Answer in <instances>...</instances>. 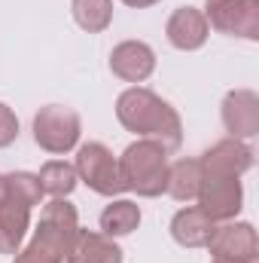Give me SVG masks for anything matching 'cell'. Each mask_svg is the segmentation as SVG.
Listing matches in <instances>:
<instances>
[{
	"mask_svg": "<svg viewBox=\"0 0 259 263\" xmlns=\"http://www.w3.org/2000/svg\"><path fill=\"white\" fill-rule=\"evenodd\" d=\"M116 117L119 123L134 135H143L149 141H159L168 153L183 144V123L180 114L159 98L153 89L131 86L116 98Z\"/></svg>",
	"mask_w": 259,
	"mask_h": 263,
	"instance_id": "1",
	"label": "cell"
},
{
	"mask_svg": "<svg viewBox=\"0 0 259 263\" xmlns=\"http://www.w3.org/2000/svg\"><path fill=\"white\" fill-rule=\"evenodd\" d=\"M76 230H79L76 208L67 199L46 202L40 211V223L34 230V239L25 245V251H15L12 263H64Z\"/></svg>",
	"mask_w": 259,
	"mask_h": 263,
	"instance_id": "2",
	"label": "cell"
},
{
	"mask_svg": "<svg viewBox=\"0 0 259 263\" xmlns=\"http://www.w3.org/2000/svg\"><path fill=\"white\" fill-rule=\"evenodd\" d=\"M119 178L122 187L137 196H162L168 187V150L149 138L128 144L119 156Z\"/></svg>",
	"mask_w": 259,
	"mask_h": 263,
	"instance_id": "3",
	"label": "cell"
},
{
	"mask_svg": "<svg viewBox=\"0 0 259 263\" xmlns=\"http://www.w3.org/2000/svg\"><path fill=\"white\" fill-rule=\"evenodd\" d=\"M76 178L95 190L98 196H119L125 193L122 187V178H119V159L101 144V141H89L76 150Z\"/></svg>",
	"mask_w": 259,
	"mask_h": 263,
	"instance_id": "4",
	"label": "cell"
},
{
	"mask_svg": "<svg viewBox=\"0 0 259 263\" xmlns=\"http://www.w3.org/2000/svg\"><path fill=\"white\" fill-rule=\"evenodd\" d=\"M79 132H82L79 114L64 104H46L34 117V141L46 153H55V156L70 153L79 144Z\"/></svg>",
	"mask_w": 259,
	"mask_h": 263,
	"instance_id": "5",
	"label": "cell"
},
{
	"mask_svg": "<svg viewBox=\"0 0 259 263\" xmlns=\"http://www.w3.org/2000/svg\"><path fill=\"white\" fill-rule=\"evenodd\" d=\"M198 208L217 223L235 220L238 211L244 208V187L232 175H204L201 172V187H198Z\"/></svg>",
	"mask_w": 259,
	"mask_h": 263,
	"instance_id": "6",
	"label": "cell"
},
{
	"mask_svg": "<svg viewBox=\"0 0 259 263\" xmlns=\"http://www.w3.org/2000/svg\"><path fill=\"white\" fill-rule=\"evenodd\" d=\"M204 18L220 34L259 40V0H207Z\"/></svg>",
	"mask_w": 259,
	"mask_h": 263,
	"instance_id": "7",
	"label": "cell"
},
{
	"mask_svg": "<svg viewBox=\"0 0 259 263\" xmlns=\"http://www.w3.org/2000/svg\"><path fill=\"white\" fill-rule=\"evenodd\" d=\"M223 126L229 138L247 141L259 135V95L250 89H235L223 98Z\"/></svg>",
	"mask_w": 259,
	"mask_h": 263,
	"instance_id": "8",
	"label": "cell"
},
{
	"mask_svg": "<svg viewBox=\"0 0 259 263\" xmlns=\"http://www.w3.org/2000/svg\"><path fill=\"white\" fill-rule=\"evenodd\" d=\"M198 165H201L204 175H232V178H241L244 172L253 168V150L244 141H238V138H223L210 150L201 153Z\"/></svg>",
	"mask_w": 259,
	"mask_h": 263,
	"instance_id": "9",
	"label": "cell"
},
{
	"mask_svg": "<svg viewBox=\"0 0 259 263\" xmlns=\"http://www.w3.org/2000/svg\"><path fill=\"white\" fill-rule=\"evenodd\" d=\"M207 248L213 257H226V260H250L259 251V239L253 223H232L226 220L223 227H213Z\"/></svg>",
	"mask_w": 259,
	"mask_h": 263,
	"instance_id": "10",
	"label": "cell"
},
{
	"mask_svg": "<svg viewBox=\"0 0 259 263\" xmlns=\"http://www.w3.org/2000/svg\"><path fill=\"white\" fill-rule=\"evenodd\" d=\"M165 34H168V43L174 49H183V52H192V49H201L207 34H210V25L204 18L201 9L195 6H180L171 12L168 25H165Z\"/></svg>",
	"mask_w": 259,
	"mask_h": 263,
	"instance_id": "11",
	"label": "cell"
},
{
	"mask_svg": "<svg viewBox=\"0 0 259 263\" xmlns=\"http://www.w3.org/2000/svg\"><path fill=\"white\" fill-rule=\"evenodd\" d=\"M110 70L125 83H143L156 70V52L143 40H125V43L113 46Z\"/></svg>",
	"mask_w": 259,
	"mask_h": 263,
	"instance_id": "12",
	"label": "cell"
},
{
	"mask_svg": "<svg viewBox=\"0 0 259 263\" xmlns=\"http://www.w3.org/2000/svg\"><path fill=\"white\" fill-rule=\"evenodd\" d=\"M64 263H122V248L104 233L76 230Z\"/></svg>",
	"mask_w": 259,
	"mask_h": 263,
	"instance_id": "13",
	"label": "cell"
},
{
	"mask_svg": "<svg viewBox=\"0 0 259 263\" xmlns=\"http://www.w3.org/2000/svg\"><path fill=\"white\" fill-rule=\"evenodd\" d=\"M213 220L198 208V205H189V208H180L171 220V236L177 245L183 248H204L210 233H213Z\"/></svg>",
	"mask_w": 259,
	"mask_h": 263,
	"instance_id": "14",
	"label": "cell"
},
{
	"mask_svg": "<svg viewBox=\"0 0 259 263\" xmlns=\"http://www.w3.org/2000/svg\"><path fill=\"white\" fill-rule=\"evenodd\" d=\"M28 227H31V208L6 199L0 205V254H15L18 245L25 242Z\"/></svg>",
	"mask_w": 259,
	"mask_h": 263,
	"instance_id": "15",
	"label": "cell"
},
{
	"mask_svg": "<svg viewBox=\"0 0 259 263\" xmlns=\"http://www.w3.org/2000/svg\"><path fill=\"white\" fill-rule=\"evenodd\" d=\"M201 187V165L198 159H177L174 165H168V187L165 193L177 202H192Z\"/></svg>",
	"mask_w": 259,
	"mask_h": 263,
	"instance_id": "16",
	"label": "cell"
},
{
	"mask_svg": "<svg viewBox=\"0 0 259 263\" xmlns=\"http://www.w3.org/2000/svg\"><path fill=\"white\" fill-rule=\"evenodd\" d=\"M140 223V208L131 199H113L104 211H101V230L104 236L116 239V236H128Z\"/></svg>",
	"mask_w": 259,
	"mask_h": 263,
	"instance_id": "17",
	"label": "cell"
},
{
	"mask_svg": "<svg viewBox=\"0 0 259 263\" xmlns=\"http://www.w3.org/2000/svg\"><path fill=\"white\" fill-rule=\"evenodd\" d=\"M37 181H40V187H43V193H49L52 199H64L73 193V187H76V168L64 162V159H52V162H46L43 168H40V175H37Z\"/></svg>",
	"mask_w": 259,
	"mask_h": 263,
	"instance_id": "18",
	"label": "cell"
},
{
	"mask_svg": "<svg viewBox=\"0 0 259 263\" xmlns=\"http://www.w3.org/2000/svg\"><path fill=\"white\" fill-rule=\"evenodd\" d=\"M70 9L76 25L89 34H101L113 22V0H73Z\"/></svg>",
	"mask_w": 259,
	"mask_h": 263,
	"instance_id": "19",
	"label": "cell"
},
{
	"mask_svg": "<svg viewBox=\"0 0 259 263\" xmlns=\"http://www.w3.org/2000/svg\"><path fill=\"white\" fill-rule=\"evenodd\" d=\"M6 199L15 202V205H25V208L40 205L43 187H40L37 175H31V172H12V175H6Z\"/></svg>",
	"mask_w": 259,
	"mask_h": 263,
	"instance_id": "20",
	"label": "cell"
},
{
	"mask_svg": "<svg viewBox=\"0 0 259 263\" xmlns=\"http://www.w3.org/2000/svg\"><path fill=\"white\" fill-rule=\"evenodd\" d=\"M15 138H18V117L12 114V107L0 101V147H9Z\"/></svg>",
	"mask_w": 259,
	"mask_h": 263,
	"instance_id": "21",
	"label": "cell"
},
{
	"mask_svg": "<svg viewBox=\"0 0 259 263\" xmlns=\"http://www.w3.org/2000/svg\"><path fill=\"white\" fill-rule=\"evenodd\" d=\"M125 6H134V9H143V6H153V3H159V0H122Z\"/></svg>",
	"mask_w": 259,
	"mask_h": 263,
	"instance_id": "22",
	"label": "cell"
},
{
	"mask_svg": "<svg viewBox=\"0 0 259 263\" xmlns=\"http://www.w3.org/2000/svg\"><path fill=\"white\" fill-rule=\"evenodd\" d=\"M6 202V175H0V205Z\"/></svg>",
	"mask_w": 259,
	"mask_h": 263,
	"instance_id": "23",
	"label": "cell"
},
{
	"mask_svg": "<svg viewBox=\"0 0 259 263\" xmlns=\"http://www.w3.org/2000/svg\"><path fill=\"white\" fill-rule=\"evenodd\" d=\"M213 263H259L256 257H250V260H226V257H213Z\"/></svg>",
	"mask_w": 259,
	"mask_h": 263,
	"instance_id": "24",
	"label": "cell"
}]
</instances>
